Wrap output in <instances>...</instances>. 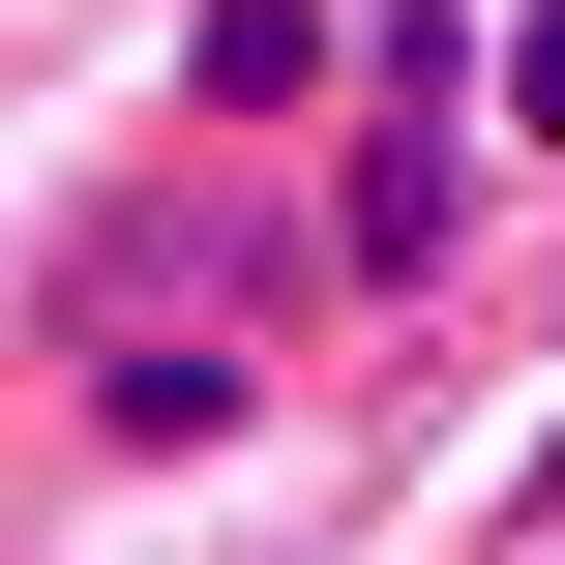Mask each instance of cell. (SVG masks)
I'll list each match as a JSON object with an SVG mask.
<instances>
[{"instance_id": "6da1fadb", "label": "cell", "mask_w": 565, "mask_h": 565, "mask_svg": "<svg viewBox=\"0 0 565 565\" xmlns=\"http://www.w3.org/2000/svg\"><path fill=\"white\" fill-rule=\"evenodd\" d=\"M358 268H447V89L358 119Z\"/></svg>"}, {"instance_id": "7a4b0ae2", "label": "cell", "mask_w": 565, "mask_h": 565, "mask_svg": "<svg viewBox=\"0 0 565 565\" xmlns=\"http://www.w3.org/2000/svg\"><path fill=\"white\" fill-rule=\"evenodd\" d=\"M179 89H209V119H298V89H328V0H209Z\"/></svg>"}]
</instances>
